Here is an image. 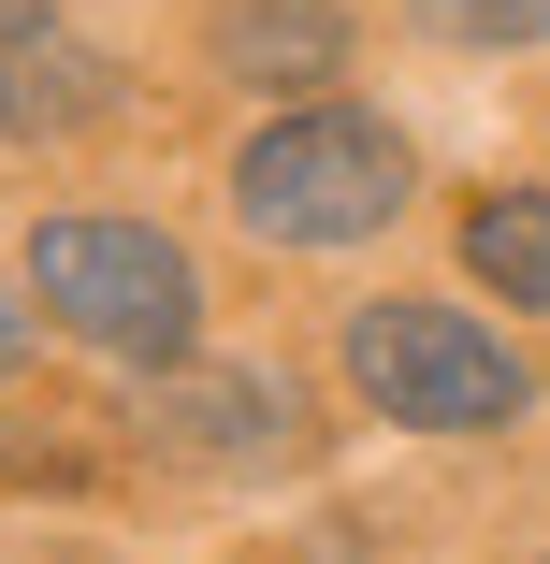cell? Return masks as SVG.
<instances>
[{"instance_id": "8", "label": "cell", "mask_w": 550, "mask_h": 564, "mask_svg": "<svg viewBox=\"0 0 550 564\" xmlns=\"http://www.w3.org/2000/svg\"><path fill=\"white\" fill-rule=\"evenodd\" d=\"M15 348H30V304H15V290H0V377H15Z\"/></svg>"}, {"instance_id": "4", "label": "cell", "mask_w": 550, "mask_h": 564, "mask_svg": "<svg viewBox=\"0 0 550 564\" xmlns=\"http://www.w3.org/2000/svg\"><path fill=\"white\" fill-rule=\"evenodd\" d=\"M290 377H174V405H160V434L188 448V464H276L290 448Z\"/></svg>"}, {"instance_id": "2", "label": "cell", "mask_w": 550, "mask_h": 564, "mask_svg": "<svg viewBox=\"0 0 550 564\" xmlns=\"http://www.w3.org/2000/svg\"><path fill=\"white\" fill-rule=\"evenodd\" d=\"M233 217L261 247H363L406 217V145L377 117H348V101H304L233 160Z\"/></svg>"}, {"instance_id": "7", "label": "cell", "mask_w": 550, "mask_h": 564, "mask_svg": "<svg viewBox=\"0 0 550 564\" xmlns=\"http://www.w3.org/2000/svg\"><path fill=\"white\" fill-rule=\"evenodd\" d=\"M420 30H434V44H536L550 0H420Z\"/></svg>"}, {"instance_id": "5", "label": "cell", "mask_w": 550, "mask_h": 564, "mask_svg": "<svg viewBox=\"0 0 550 564\" xmlns=\"http://www.w3.org/2000/svg\"><path fill=\"white\" fill-rule=\"evenodd\" d=\"M334 58H348L334 0H233L217 15V73H247V87H319Z\"/></svg>"}, {"instance_id": "3", "label": "cell", "mask_w": 550, "mask_h": 564, "mask_svg": "<svg viewBox=\"0 0 550 564\" xmlns=\"http://www.w3.org/2000/svg\"><path fill=\"white\" fill-rule=\"evenodd\" d=\"M348 377H363L377 420H420V434H493V420L536 405L507 333H478L464 304H363L348 318Z\"/></svg>"}, {"instance_id": "1", "label": "cell", "mask_w": 550, "mask_h": 564, "mask_svg": "<svg viewBox=\"0 0 550 564\" xmlns=\"http://www.w3.org/2000/svg\"><path fill=\"white\" fill-rule=\"evenodd\" d=\"M30 304L58 333H87V348H117V362H188V333H203V275L145 217H44L30 232Z\"/></svg>"}, {"instance_id": "9", "label": "cell", "mask_w": 550, "mask_h": 564, "mask_svg": "<svg viewBox=\"0 0 550 564\" xmlns=\"http://www.w3.org/2000/svg\"><path fill=\"white\" fill-rule=\"evenodd\" d=\"M0 30H15V44H30V30H44V0H0Z\"/></svg>"}, {"instance_id": "10", "label": "cell", "mask_w": 550, "mask_h": 564, "mask_svg": "<svg viewBox=\"0 0 550 564\" xmlns=\"http://www.w3.org/2000/svg\"><path fill=\"white\" fill-rule=\"evenodd\" d=\"M0 117H15V87H0Z\"/></svg>"}, {"instance_id": "6", "label": "cell", "mask_w": 550, "mask_h": 564, "mask_svg": "<svg viewBox=\"0 0 550 564\" xmlns=\"http://www.w3.org/2000/svg\"><path fill=\"white\" fill-rule=\"evenodd\" d=\"M464 261H478V290H507V304H550V188H493V203L464 217Z\"/></svg>"}]
</instances>
